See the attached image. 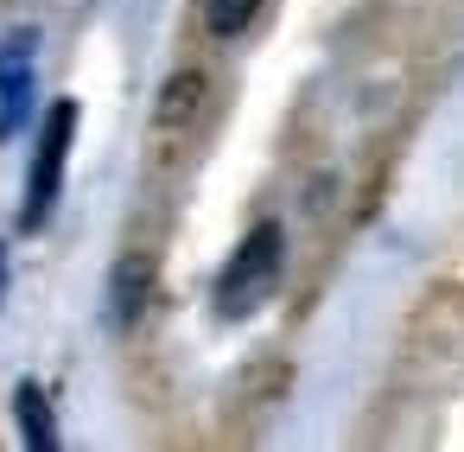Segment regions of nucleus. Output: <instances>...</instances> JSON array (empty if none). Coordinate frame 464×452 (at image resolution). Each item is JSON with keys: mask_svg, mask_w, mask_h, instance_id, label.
I'll use <instances>...</instances> for the list:
<instances>
[{"mask_svg": "<svg viewBox=\"0 0 464 452\" xmlns=\"http://www.w3.org/2000/svg\"><path fill=\"white\" fill-rule=\"evenodd\" d=\"M14 414H20V433H26V446H33V452H52V446H58L52 401H45V388H39V382H20V388H14Z\"/></svg>", "mask_w": 464, "mask_h": 452, "instance_id": "obj_4", "label": "nucleus"}, {"mask_svg": "<svg viewBox=\"0 0 464 452\" xmlns=\"http://www.w3.org/2000/svg\"><path fill=\"white\" fill-rule=\"evenodd\" d=\"M0 293H7V255H0Z\"/></svg>", "mask_w": 464, "mask_h": 452, "instance_id": "obj_7", "label": "nucleus"}, {"mask_svg": "<svg viewBox=\"0 0 464 452\" xmlns=\"http://www.w3.org/2000/svg\"><path fill=\"white\" fill-rule=\"evenodd\" d=\"M255 14H261V0H204V26H210L217 39L248 33V26H255Z\"/></svg>", "mask_w": 464, "mask_h": 452, "instance_id": "obj_6", "label": "nucleus"}, {"mask_svg": "<svg viewBox=\"0 0 464 452\" xmlns=\"http://www.w3.org/2000/svg\"><path fill=\"white\" fill-rule=\"evenodd\" d=\"M71 141H77V103H71V96H58V103H52V115H45V128H39V147H33V179H26V211H20V223H26V230H45V217H52V204H58V192H64V166H71Z\"/></svg>", "mask_w": 464, "mask_h": 452, "instance_id": "obj_2", "label": "nucleus"}, {"mask_svg": "<svg viewBox=\"0 0 464 452\" xmlns=\"http://www.w3.org/2000/svg\"><path fill=\"white\" fill-rule=\"evenodd\" d=\"M280 274H286V236H280V223H255V230L236 242V255L223 261V274H217V312H223V319L261 312V306L274 300Z\"/></svg>", "mask_w": 464, "mask_h": 452, "instance_id": "obj_1", "label": "nucleus"}, {"mask_svg": "<svg viewBox=\"0 0 464 452\" xmlns=\"http://www.w3.org/2000/svg\"><path fill=\"white\" fill-rule=\"evenodd\" d=\"M33 115V33L0 45V134H20Z\"/></svg>", "mask_w": 464, "mask_h": 452, "instance_id": "obj_3", "label": "nucleus"}, {"mask_svg": "<svg viewBox=\"0 0 464 452\" xmlns=\"http://www.w3.org/2000/svg\"><path fill=\"white\" fill-rule=\"evenodd\" d=\"M147 280H153V274H147L140 255H128V261L115 268V319H121V325L140 319V306H147Z\"/></svg>", "mask_w": 464, "mask_h": 452, "instance_id": "obj_5", "label": "nucleus"}]
</instances>
